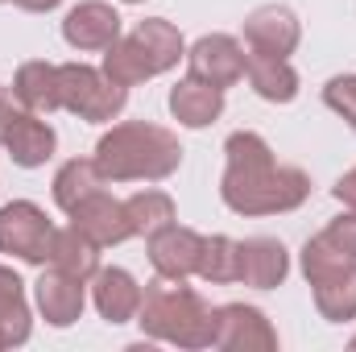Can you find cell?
<instances>
[{
  "label": "cell",
  "mask_w": 356,
  "mask_h": 352,
  "mask_svg": "<svg viewBox=\"0 0 356 352\" xmlns=\"http://www.w3.org/2000/svg\"><path fill=\"white\" fill-rule=\"evenodd\" d=\"M323 241H327L332 249H340L344 257H353V262H356V211L336 216V220L323 228Z\"/></svg>",
  "instance_id": "cell-27"
},
{
  "label": "cell",
  "mask_w": 356,
  "mask_h": 352,
  "mask_svg": "<svg viewBox=\"0 0 356 352\" xmlns=\"http://www.w3.org/2000/svg\"><path fill=\"white\" fill-rule=\"evenodd\" d=\"M211 349L224 352H273L277 349V332L266 319V311L245 307V303H224L216 307V336Z\"/></svg>",
  "instance_id": "cell-9"
},
{
  "label": "cell",
  "mask_w": 356,
  "mask_h": 352,
  "mask_svg": "<svg viewBox=\"0 0 356 352\" xmlns=\"http://www.w3.org/2000/svg\"><path fill=\"white\" fill-rule=\"evenodd\" d=\"M58 99L67 112H75L79 120L104 125L116 120L129 104V88L112 83L104 71H95L88 63H63L58 67Z\"/></svg>",
  "instance_id": "cell-5"
},
{
  "label": "cell",
  "mask_w": 356,
  "mask_h": 352,
  "mask_svg": "<svg viewBox=\"0 0 356 352\" xmlns=\"http://www.w3.org/2000/svg\"><path fill=\"white\" fill-rule=\"evenodd\" d=\"M332 195H336L348 211H356V166L348 170V175H340V182L332 186Z\"/></svg>",
  "instance_id": "cell-28"
},
{
  "label": "cell",
  "mask_w": 356,
  "mask_h": 352,
  "mask_svg": "<svg viewBox=\"0 0 356 352\" xmlns=\"http://www.w3.org/2000/svg\"><path fill=\"white\" fill-rule=\"evenodd\" d=\"M224 178L220 199L236 216H282L311 199V178L298 166H282L261 133H232L224 141Z\"/></svg>",
  "instance_id": "cell-1"
},
{
  "label": "cell",
  "mask_w": 356,
  "mask_h": 352,
  "mask_svg": "<svg viewBox=\"0 0 356 352\" xmlns=\"http://www.w3.org/2000/svg\"><path fill=\"white\" fill-rule=\"evenodd\" d=\"M17 8H25V13H50V8H58L63 0H13Z\"/></svg>",
  "instance_id": "cell-29"
},
{
  "label": "cell",
  "mask_w": 356,
  "mask_h": 352,
  "mask_svg": "<svg viewBox=\"0 0 356 352\" xmlns=\"http://www.w3.org/2000/svg\"><path fill=\"white\" fill-rule=\"evenodd\" d=\"M91 303H95L99 319H108L116 328V323L137 319V311H141V286H137V278L129 269L108 265V269H95V278H91Z\"/></svg>",
  "instance_id": "cell-14"
},
{
  "label": "cell",
  "mask_w": 356,
  "mask_h": 352,
  "mask_svg": "<svg viewBox=\"0 0 356 352\" xmlns=\"http://www.w3.org/2000/svg\"><path fill=\"white\" fill-rule=\"evenodd\" d=\"M124 4H145V0H124Z\"/></svg>",
  "instance_id": "cell-30"
},
{
  "label": "cell",
  "mask_w": 356,
  "mask_h": 352,
  "mask_svg": "<svg viewBox=\"0 0 356 352\" xmlns=\"http://www.w3.org/2000/svg\"><path fill=\"white\" fill-rule=\"evenodd\" d=\"M199 253H203V237L178 220L149 237V265L162 278H191L199 269Z\"/></svg>",
  "instance_id": "cell-15"
},
{
  "label": "cell",
  "mask_w": 356,
  "mask_h": 352,
  "mask_svg": "<svg viewBox=\"0 0 356 352\" xmlns=\"http://www.w3.org/2000/svg\"><path fill=\"white\" fill-rule=\"evenodd\" d=\"M67 216H71V228H79V232H83L88 241H95L99 249L124 245V241L133 237L124 199H116V195H108V191H95L88 199H79Z\"/></svg>",
  "instance_id": "cell-10"
},
{
  "label": "cell",
  "mask_w": 356,
  "mask_h": 352,
  "mask_svg": "<svg viewBox=\"0 0 356 352\" xmlns=\"http://www.w3.org/2000/svg\"><path fill=\"white\" fill-rule=\"evenodd\" d=\"M124 211H129L133 237H145V241H149L154 232H162L166 224H175V199H170L166 191H154V186L129 195V199H124Z\"/></svg>",
  "instance_id": "cell-24"
},
{
  "label": "cell",
  "mask_w": 356,
  "mask_h": 352,
  "mask_svg": "<svg viewBox=\"0 0 356 352\" xmlns=\"http://www.w3.org/2000/svg\"><path fill=\"white\" fill-rule=\"evenodd\" d=\"M104 186H108V178L95 166V158H71V162H63L58 175H54V203H58L63 211H71L79 199H88V195L104 191Z\"/></svg>",
  "instance_id": "cell-23"
},
{
  "label": "cell",
  "mask_w": 356,
  "mask_h": 352,
  "mask_svg": "<svg viewBox=\"0 0 356 352\" xmlns=\"http://www.w3.org/2000/svg\"><path fill=\"white\" fill-rule=\"evenodd\" d=\"M186 54L182 46V33L166 17H145L137 21L133 33L116 38L108 50H104V75L120 88H137L154 75H166L170 67H178V58Z\"/></svg>",
  "instance_id": "cell-4"
},
{
  "label": "cell",
  "mask_w": 356,
  "mask_h": 352,
  "mask_svg": "<svg viewBox=\"0 0 356 352\" xmlns=\"http://www.w3.org/2000/svg\"><path fill=\"white\" fill-rule=\"evenodd\" d=\"M137 323L149 340H166L186 352L211 349L216 336V311L203 303V294L191 290L186 278H162V273L141 290Z\"/></svg>",
  "instance_id": "cell-3"
},
{
  "label": "cell",
  "mask_w": 356,
  "mask_h": 352,
  "mask_svg": "<svg viewBox=\"0 0 356 352\" xmlns=\"http://www.w3.org/2000/svg\"><path fill=\"white\" fill-rule=\"evenodd\" d=\"M315 286V307L327 323H348L356 319V262H340L311 278Z\"/></svg>",
  "instance_id": "cell-17"
},
{
  "label": "cell",
  "mask_w": 356,
  "mask_h": 352,
  "mask_svg": "<svg viewBox=\"0 0 356 352\" xmlns=\"http://www.w3.org/2000/svg\"><path fill=\"white\" fill-rule=\"evenodd\" d=\"M54 224L46 220V211L29 199H13L0 207V253L17 257L29 265L50 262V245H54Z\"/></svg>",
  "instance_id": "cell-7"
},
{
  "label": "cell",
  "mask_w": 356,
  "mask_h": 352,
  "mask_svg": "<svg viewBox=\"0 0 356 352\" xmlns=\"http://www.w3.org/2000/svg\"><path fill=\"white\" fill-rule=\"evenodd\" d=\"M245 75H249L253 91L269 104H290L298 95V71L290 67V58H273V54L249 50L245 54Z\"/></svg>",
  "instance_id": "cell-20"
},
{
  "label": "cell",
  "mask_w": 356,
  "mask_h": 352,
  "mask_svg": "<svg viewBox=\"0 0 356 352\" xmlns=\"http://www.w3.org/2000/svg\"><path fill=\"white\" fill-rule=\"evenodd\" d=\"M63 38L71 50H108L120 38V13L104 0H83L63 17Z\"/></svg>",
  "instance_id": "cell-13"
},
{
  "label": "cell",
  "mask_w": 356,
  "mask_h": 352,
  "mask_svg": "<svg viewBox=\"0 0 356 352\" xmlns=\"http://www.w3.org/2000/svg\"><path fill=\"white\" fill-rule=\"evenodd\" d=\"M203 282L211 286H232L241 282V241L232 237H203V253H199V269Z\"/></svg>",
  "instance_id": "cell-25"
},
{
  "label": "cell",
  "mask_w": 356,
  "mask_h": 352,
  "mask_svg": "<svg viewBox=\"0 0 356 352\" xmlns=\"http://www.w3.org/2000/svg\"><path fill=\"white\" fill-rule=\"evenodd\" d=\"M170 112L182 129H207L224 116V91L186 75L182 83L170 88Z\"/></svg>",
  "instance_id": "cell-18"
},
{
  "label": "cell",
  "mask_w": 356,
  "mask_h": 352,
  "mask_svg": "<svg viewBox=\"0 0 356 352\" xmlns=\"http://www.w3.org/2000/svg\"><path fill=\"white\" fill-rule=\"evenodd\" d=\"M353 349H356V336H353Z\"/></svg>",
  "instance_id": "cell-31"
},
{
  "label": "cell",
  "mask_w": 356,
  "mask_h": 352,
  "mask_svg": "<svg viewBox=\"0 0 356 352\" xmlns=\"http://www.w3.org/2000/svg\"><path fill=\"white\" fill-rule=\"evenodd\" d=\"M29 303H25V282L0 265V349H21L29 340Z\"/></svg>",
  "instance_id": "cell-21"
},
{
  "label": "cell",
  "mask_w": 356,
  "mask_h": 352,
  "mask_svg": "<svg viewBox=\"0 0 356 352\" xmlns=\"http://www.w3.org/2000/svg\"><path fill=\"white\" fill-rule=\"evenodd\" d=\"M245 42L257 54H273V58H290L302 42V25L294 17V8L286 4H261L245 17Z\"/></svg>",
  "instance_id": "cell-11"
},
{
  "label": "cell",
  "mask_w": 356,
  "mask_h": 352,
  "mask_svg": "<svg viewBox=\"0 0 356 352\" xmlns=\"http://www.w3.org/2000/svg\"><path fill=\"white\" fill-rule=\"evenodd\" d=\"M91 158L108 182H162L182 166V145L166 125L124 120L95 141Z\"/></svg>",
  "instance_id": "cell-2"
},
{
  "label": "cell",
  "mask_w": 356,
  "mask_h": 352,
  "mask_svg": "<svg viewBox=\"0 0 356 352\" xmlns=\"http://www.w3.org/2000/svg\"><path fill=\"white\" fill-rule=\"evenodd\" d=\"M290 273V253L273 237H249L241 241V282L253 290H273Z\"/></svg>",
  "instance_id": "cell-16"
},
{
  "label": "cell",
  "mask_w": 356,
  "mask_h": 352,
  "mask_svg": "<svg viewBox=\"0 0 356 352\" xmlns=\"http://www.w3.org/2000/svg\"><path fill=\"white\" fill-rule=\"evenodd\" d=\"M83 286H88L83 278H71V273H63L54 265L42 269V278L33 282V298H38L42 319L50 328H71L83 315V307H88V290Z\"/></svg>",
  "instance_id": "cell-12"
},
{
  "label": "cell",
  "mask_w": 356,
  "mask_h": 352,
  "mask_svg": "<svg viewBox=\"0 0 356 352\" xmlns=\"http://www.w3.org/2000/svg\"><path fill=\"white\" fill-rule=\"evenodd\" d=\"M50 265L71 273V278H83L91 282L95 269H99V245L88 241L79 228H58L54 232V245H50Z\"/></svg>",
  "instance_id": "cell-22"
},
{
  "label": "cell",
  "mask_w": 356,
  "mask_h": 352,
  "mask_svg": "<svg viewBox=\"0 0 356 352\" xmlns=\"http://www.w3.org/2000/svg\"><path fill=\"white\" fill-rule=\"evenodd\" d=\"M13 95L29 108V112H58L63 99H58V67L46 63V58H33V63H21L17 75H13Z\"/></svg>",
  "instance_id": "cell-19"
},
{
  "label": "cell",
  "mask_w": 356,
  "mask_h": 352,
  "mask_svg": "<svg viewBox=\"0 0 356 352\" xmlns=\"http://www.w3.org/2000/svg\"><path fill=\"white\" fill-rule=\"evenodd\" d=\"M0 145L17 166L38 170L54 158L58 133L50 129V120H42V112H29L13 91H0Z\"/></svg>",
  "instance_id": "cell-6"
},
{
  "label": "cell",
  "mask_w": 356,
  "mask_h": 352,
  "mask_svg": "<svg viewBox=\"0 0 356 352\" xmlns=\"http://www.w3.org/2000/svg\"><path fill=\"white\" fill-rule=\"evenodd\" d=\"M186 71L199 83L211 88H232L245 79V46L232 33H203L191 50H186Z\"/></svg>",
  "instance_id": "cell-8"
},
{
  "label": "cell",
  "mask_w": 356,
  "mask_h": 352,
  "mask_svg": "<svg viewBox=\"0 0 356 352\" xmlns=\"http://www.w3.org/2000/svg\"><path fill=\"white\" fill-rule=\"evenodd\" d=\"M323 104H327L336 116H344L348 129L356 133V75H336V79H327Z\"/></svg>",
  "instance_id": "cell-26"
}]
</instances>
